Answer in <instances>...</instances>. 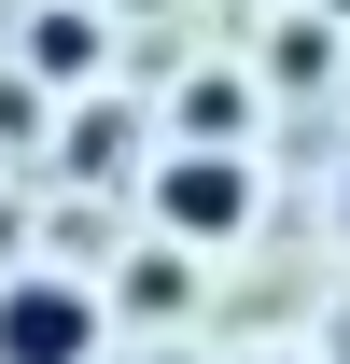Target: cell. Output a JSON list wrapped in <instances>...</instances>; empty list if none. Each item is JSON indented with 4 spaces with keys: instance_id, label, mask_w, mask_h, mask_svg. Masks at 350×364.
Here are the masks:
<instances>
[{
    "instance_id": "cell-1",
    "label": "cell",
    "mask_w": 350,
    "mask_h": 364,
    "mask_svg": "<svg viewBox=\"0 0 350 364\" xmlns=\"http://www.w3.org/2000/svg\"><path fill=\"white\" fill-rule=\"evenodd\" d=\"M238 225H253V154H238V140H182L169 168H154V238L224 252Z\"/></svg>"
},
{
    "instance_id": "cell-2",
    "label": "cell",
    "mask_w": 350,
    "mask_h": 364,
    "mask_svg": "<svg viewBox=\"0 0 350 364\" xmlns=\"http://www.w3.org/2000/svg\"><path fill=\"white\" fill-rule=\"evenodd\" d=\"M0 364H98V294L56 267L0 280Z\"/></svg>"
},
{
    "instance_id": "cell-3",
    "label": "cell",
    "mask_w": 350,
    "mask_h": 364,
    "mask_svg": "<svg viewBox=\"0 0 350 364\" xmlns=\"http://www.w3.org/2000/svg\"><path fill=\"white\" fill-rule=\"evenodd\" d=\"M169 127H182V140H253V98H238V70H182Z\"/></svg>"
},
{
    "instance_id": "cell-4",
    "label": "cell",
    "mask_w": 350,
    "mask_h": 364,
    "mask_svg": "<svg viewBox=\"0 0 350 364\" xmlns=\"http://www.w3.org/2000/svg\"><path fill=\"white\" fill-rule=\"evenodd\" d=\"M182 280H196V267H182V238H169V252H140V267L112 280V309H140V322H169V309H182Z\"/></svg>"
},
{
    "instance_id": "cell-5",
    "label": "cell",
    "mask_w": 350,
    "mask_h": 364,
    "mask_svg": "<svg viewBox=\"0 0 350 364\" xmlns=\"http://www.w3.org/2000/svg\"><path fill=\"white\" fill-rule=\"evenodd\" d=\"M28 56H43V70H98V14H43Z\"/></svg>"
},
{
    "instance_id": "cell-6",
    "label": "cell",
    "mask_w": 350,
    "mask_h": 364,
    "mask_svg": "<svg viewBox=\"0 0 350 364\" xmlns=\"http://www.w3.org/2000/svg\"><path fill=\"white\" fill-rule=\"evenodd\" d=\"M322 14H350V0H322Z\"/></svg>"
},
{
    "instance_id": "cell-7",
    "label": "cell",
    "mask_w": 350,
    "mask_h": 364,
    "mask_svg": "<svg viewBox=\"0 0 350 364\" xmlns=\"http://www.w3.org/2000/svg\"><path fill=\"white\" fill-rule=\"evenodd\" d=\"M266 364H295V350H266Z\"/></svg>"
}]
</instances>
